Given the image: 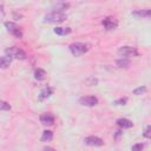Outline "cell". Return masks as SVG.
<instances>
[{
  "label": "cell",
  "instance_id": "obj_1",
  "mask_svg": "<svg viewBox=\"0 0 151 151\" xmlns=\"http://www.w3.org/2000/svg\"><path fill=\"white\" fill-rule=\"evenodd\" d=\"M67 19V15L63 12H51V13H47L45 17H44V20L46 22H52V24H60L63 21H65Z\"/></svg>",
  "mask_w": 151,
  "mask_h": 151
},
{
  "label": "cell",
  "instance_id": "obj_2",
  "mask_svg": "<svg viewBox=\"0 0 151 151\" xmlns=\"http://www.w3.org/2000/svg\"><path fill=\"white\" fill-rule=\"evenodd\" d=\"M6 53H7V55H9L12 59L15 58V59L24 60V59H26V57H27V55H26V52H25L24 50L19 48V47H17V46H12V47L7 48V50H6Z\"/></svg>",
  "mask_w": 151,
  "mask_h": 151
},
{
  "label": "cell",
  "instance_id": "obj_3",
  "mask_svg": "<svg viewBox=\"0 0 151 151\" xmlns=\"http://www.w3.org/2000/svg\"><path fill=\"white\" fill-rule=\"evenodd\" d=\"M70 51L73 55L79 57V55L86 53L88 51V47L83 42H73V44L70 45Z\"/></svg>",
  "mask_w": 151,
  "mask_h": 151
},
{
  "label": "cell",
  "instance_id": "obj_4",
  "mask_svg": "<svg viewBox=\"0 0 151 151\" xmlns=\"http://www.w3.org/2000/svg\"><path fill=\"white\" fill-rule=\"evenodd\" d=\"M5 27H6L7 31H8L11 34H13L14 37H17V38H21V37H22V32H21L20 27H19L17 24H14V22H12V21H6V22H5Z\"/></svg>",
  "mask_w": 151,
  "mask_h": 151
},
{
  "label": "cell",
  "instance_id": "obj_5",
  "mask_svg": "<svg viewBox=\"0 0 151 151\" xmlns=\"http://www.w3.org/2000/svg\"><path fill=\"white\" fill-rule=\"evenodd\" d=\"M118 54L126 58V57H136L138 55V51L132 46H123L118 50Z\"/></svg>",
  "mask_w": 151,
  "mask_h": 151
},
{
  "label": "cell",
  "instance_id": "obj_6",
  "mask_svg": "<svg viewBox=\"0 0 151 151\" xmlns=\"http://www.w3.org/2000/svg\"><path fill=\"white\" fill-rule=\"evenodd\" d=\"M79 103L84 106H96L98 104V99L94 96H85L79 99Z\"/></svg>",
  "mask_w": 151,
  "mask_h": 151
},
{
  "label": "cell",
  "instance_id": "obj_7",
  "mask_svg": "<svg viewBox=\"0 0 151 151\" xmlns=\"http://www.w3.org/2000/svg\"><path fill=\"white\" fill-rule=\"evenodd\" d=\"M84 142L86 145H90V146H101L104 144L103 139L97 136H88L84 139Z\"/></svg>",
  "mask_w": 151,
  "mask_h": 151
},
{
  "label": "cell",
  "instance_id": "obj_8",
  "mask_svg": "<svg viewBox=\"0 0 151 151\" xmlns=\"http://www.w3.org/2000/svg\"><path fill=\"white\" fill-rule=\"evenodd\" d=\"M103 25H104V27H105L107 31H112V29L117 28L118 21H117L113 17H107V18H105V19L103 20Z\"/></svg>",
  "mask_w": 151,
  "mask_h": 151
},
{
  "label": "cell",
  "instance_id": "obj_9",
  "mask_svg": "<svg viewBox=\"0 0 151 151\" xmlns=\"http://www.w3.org/2000/svg\"><path fill=\"white\" fill-rule=\"evenodd\" d=\"M54 120H55L54 116L52 113H50V112H45V113H42L40 116V122L44 125H53L54 124Z\"/></svg>",
  "mask_w": 151,
  "mask_h": 151
},
{
  "label": "cell",
  "instance_id": "obj_10",
  "mask_svg": "<svg viewBox=\"0 0 151 151\" xmlns=\"http://www.w3.org/2000/svg\"><path fill=\"white\" fill-rule=\"evenodd\" d=\"M132 15L136 17V18H142V19H149L151 17V11L149 8L146 9H138V11H134L132 12Z\"/></svg>",
  "mask_w": 151,
  "mask_h": 151
},
{
  "label": "cell",
  "instance_id": "obj_11",
  "mask_svg": "<svg viewBox=\"0 0 151 151\" xmlns=\"http://www.w3.org/2000/svg\"><path fill=\"white\" fill-rule=\"evenodd\" d=\"M117 125L119 127H122V129H130V127L133 126V123L131 120L126 119V118H119L117 120Z\"/></svg>",
  "mask_w": 151,
  "mask_h": 151
},
{
  "label": "cell",
  "instance_id": "obj_12",
  "mask_svg": "<svg viewBox=\"0 0 151 151\" xmlns=\"http://www.w3.org/2000/svg\"><path fill=\"white\" fill-rule=\"evenodd\" d=\"M53 93V88L50 87V86H46L44 87L41 91H40V94H39V99L42 100V99H46L48 97H51V94Z\"/></svg>",
  "mask_w": 151,
  "mask_h": 151
},
{
  "label": "cell",
  "instance_id": "obj_13",
  "mask_svg": "<svg viewBox=\"0 0 151 151\" xmlns=\"http://www.w3.org/2000/svg\"><path fill=\"white\" fill-rule=\"evenodd\" d=\"M12 63V58L9 55H4L0 57V68H7Z\"/></svg>",
  "mask_w": 151,
  "mask_h": 151
},
{
  "label": "cell",
  "instance_id": "obj_14",
  "mask_svg": "<svg viewBox=\"0 0 151 151\" xmlns=\"http://www.w3.org/2000/svg\"><path fill=\"white\" fill-rule=\"evenodd\" d=\"M46 72H45V70H42V68H37L35 71H34V78L37 79V80H45L46 79Z\"/></svg>",
  "mask_w": 151,
  "mask_h": 151
},
{
  "label": "cell",
  "instance_id": "obj_15",
  "mask_svg": "<svg viewBox=\"0 0 151 151\" xmlns=\"http://www.w3.org/2000/svg\"><path fill=\"white\" fill-rule=\"evenodd\" d=\"M68 6H70L68 2H57L53 5V9H55L54 12H61V11L66 9Z\"/></svg>",
  "mask_w": 151,
  "mask_h": 151
},
{
  "label": "cell",
  "instance_id": "obj_16",
  "mask_svg": "<svg viewBox=\"0 0 151 151\" xmlns=\"http://www.w3.org/2000/svg\"><path fill=\"white\" fill-rule=\"evenodd\" d=\"M54 33L58 34V35H66V34L71 33V28H68V27H55Z\"/></svg>",
  "mask_w": 151,
  "mask_h": 151
},
{
  "label": "cell",
  "instance_id": "obj_17",
  "mask_svg": "<svg viewBox=\"0 0 151 151\" xmlns=\"http://www.w3.org/2000/svg\"><path fill=\"white\" fill-rule=\"evenodd\" d=\"M53 139V132L50 131V130H45L42 132V136H41V140L42 142H51Z\"/></svg>",
  "mask_w": 151,
  "mask_h": 151
},
{
  "label": "cell",
  "instance_id": "obj_18",
  "mask_svg": "<svg viewBox=\"0 0 151 151\" xmlns=\"http://www.w3.org/2000/svg\"><path fill=\"white\" fill-rule=\"evenodd\" d=\"M129 65H130V60L126 59V58H122V59H118L117 60V66L120 67V68H123V67L126 68Z\"/></svg>",
  "mask_w": 151,
  "mask_h": 151
},
{
  "label": "cell",
  "instance_id": "obj_19",
  "mask_svg": "<svg viewBox=\"0 0 151 151\" xmlns=\"http://www.w3.org/2000/svg\"><path fill=\"white\" fill-rule=\"evenodd\" d=\"M9 110H11V105L7 101L0 99V111H9Z\"/></svg>",
  "mask_w": 151,
  "mask_h": 151
},
{
  "label": "cell",
  "instance_id": "obj_20",
  "mask_svg": "<svg viewBox=\"0 0 151 151\" xmlns=\"http://www.w3.org/2000/svg\"><path fill=\"white\" fill-rule=\"evenodd\" d=\"M145 92H146V87H145V86H140V87H137V88L133 91V94L140 96V94H143V93H145Z\"/></svg>",
  "mask_w": 151,
  "mask_h": 151
},
{
  "label": "cell",
  "instance_id": "obj_21",
  "mask_svg": "<svg viewBox=\"0 0 151 151\" xmlns=\"http://www.w3.org/2000/svg\"><path fill=\"white\" fill-rule=\"evenodd\" d=\"M144 149V144H134L132 147H131V151H143Z\"/></svg>",
  "mask_w": 151,
  "mask_h": 151
},
{
  "label": "cell",
  "instance_id": "obj_22",
  "mask_svg": "<svg viewBox=\"0 0 151 151\" xmlns=\"http://www.w3.org/2000/svg\"><path fill=\"white\" fill-rule=\"evenodd\" d=\"M126 101H127V99H126V98H120V99L116 100V101H114V104H116V105H125V104H126Z\"/></svg>",
  "mask_w": 151,
  "mask_h": 151
},
{
  "label": "cell",
  "instance_id": "obj_23",
  "mask_svg": "<svg viewBox=\"0 0 151 151\" xmlns=\"http://www.w3.org/2000/svg\"><path fill=\"white\" fill-rule=\"evenodd\" d=\"M97 83H98V80L96 78H88V79H86V84H88V85H96Z\"/></svg>",
  "mask_w": 151,
  "mask_h": 151
},
{
  "label": "cell",
  "instance_id": "obj_24",
  "mask_svg": "<svg viewBox=\"0 0 151 151\" xmlns=\"http://www.w3.org/2000/svg\"><path fill=\"white\" fill-rule=\"evenodd\" d=\"M150 130H151V126L147 125V126L145 127V132H144V137H145V138H150V137H151V134H150Z\"/></svg>",
  "mask_w": 151,
  "mask_h": 151
},
{
  "label": "cell",
  "instance_id": "obj_25",
  "mask_svg": "<svg viewBox=\"0 0 151 151\" xmlns=\"http://www.w3.org/2000/svg\"><path fill=\"white\" fill-rule=\"evenodd\" d=\"M44 151H57V150H54L53 147H50V146H46V147H44Z\"/></svg>",
  "mask_w": 151,
  "mask_h": 151
},
{
  "label": "cell",
  "instance_id": "obj_26",
  "mask_svg": "<svg viewBox=\"0 0 151 151\" xmlns=\"http://www.w3.org/2000/svg\"><path fill=\"white\" fill-rule=\"evenodd\" d=\"M2 8H4V6H2V4H0V13L2 12Z\"/></svg>",
  "mask_w": 151,
  "mask_h": 151
}]
</instances>
